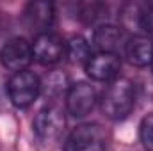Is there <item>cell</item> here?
I'll return each mask as SVG.
<instances>
[{
  "label": "cell",
  "instance_id": "cell-12",
  "mask_svg": "<svg viewBox=\"0 0 153 151\" xmlns=\"http://www.w3.org/2000/svg\"><path fill=\"white\" fill-rule=\"evenodd\" d=\"M144 14H146V7L141 4H126L121 7L119 11V20H121V27L134 32L135 36H141V32H144Z\"/></svg>",
  "mask_w": 153,
  "mask_h": 151
},
{
  "label": "cell",
  "instance_id": "cell-3",
  "mask_svg": "<svg viewBox=\"0 0 153 151\" xmlns=\"http://www.w3.org/2000/svg\"><path fill=\"white\" fill-rule=\"evenodd\" d=\"M105 130L96 123H84L68 135L64 151H105Z\"/></svg>",
  "mask_w": 153,
  "mask_h": 151
},
{
  "label": "cell",
  "instance_id": "cell-4",
  "mask_svg": "<svg viewBox=\"0 0 153 151\" xmlns=\"http://www.w3.org/2000/svg\"><path fill=\"white\" fill-rule=\"evenodd\" d=\"M64 124H66V115H64V110L61 109V105L48 103L36 114L32 128H34V133L43 142H52L61 137Z\"/></svg>",
  "mask_w": 153,
  "mask_h": 151
},
{
  "label": "cell",
  "instance_id": "cell-13",
  "mask_svg": "<svg viewBox=\"0 0 153 151\" xmlns=\"http://www.w3.org/2000/svg\"><path fill=\"white\" fill-rule=\"evenodd\" d=\"M66 53L70 57V62H73V64H87L89 59L93 57L91 55L89 43L82 38V36H73V38L68 41Z\"/></svg>",
  "mask_w": 153,
  "mask_h": 151
},
{
  "label": "cell",
  "instance_id": "cell-5",
  "mask_svg": "<svg viewBox=\"0 0 153 151\" xmlns=\"http://www.w3.org/2000/svg\"><path fill=\"white\" fill-rule=\"evenodd\" d=\"M32 44L23 38L9 39L0 50V61L9 71H25L32 62Z\"/></svg>",
  "mask_w": 153,
  "mask_h": 151
},
{
  "label": "cell",
  "instance_id": "cell-15",
  "mask_svg": "<svg viewBox=\"0 0 153 151\" xmlns=\"http://www.w3.org/2000/svg\"><path fill=\"white\" fill-rule=\"evenodd\" d=\"M139 137L144 148L153 151V114H148L146 117H143L141 126H139Z\"/></svg>",
  "mask_w": 153,
  "mask_h": 151
},
{
  "label": "cell",
  "instance_id": "cell-17",
  "mask_svg": "<svg viewBox=\"0 0 153 151\" xmlns=\"http://www.w3.org/2000/svg\"><path fill=\"white\" fill-rule=\"evenodd\" d=\"M152 68H153V62H152Z\"/></svg>",
  "mask_w": 153,
  "mask_h": 151
},
{
  "label": "cell",
  "instance_id": "cell-6",
  "mask_svg": "<svg viewBox=\"0 0 153 151\" xmlns=\"http://www.w3.org/2000/svg\"><path fill=\"white\" fill-rule=\"evenodd\" d=\"M66 53V44L57 34L52 32H43L38 34L32 43V57L39 64L50 66L59 62Z\"/></svg>",
  "mask_w": 153,
  "mask_h": 151
},
{
  "label": "cell",
  "instance_id": "cell-9",
  "mask_svg": "<svg viewBox=\"0 0 153 151\" xmlns=\"http://www.w3.org/2000/svg\"><path fill=\"white\" fill-rule=\"evenodd\" d=\"M53 16H55V13H53V5L50 2H30L23 13L25 25L30 30H36L38 34L48 32V29L53 23Z\"/></svg>",
  "mask_w": 153,
  "mask_h": 151
},
{
  "label": "cell",
  "instance_id": "cell-14",
  "mask_svg": "<svg viewBox=\"0 0 153 151\" xmlns=\"http://www.w3.org/2000/svg\"><path fill=\"white\" fill-rule=\"evenodd\" d=\"M45 87V93L52 98L62 94L68 87V78L66 75H62L61 71H52L50 75H46L45 78V84H41V89Z\"/></svg>",
  "mask_w": 153,
  "mask_h": 151
},
{
  "label": "cell",
  "instance_id": "cell-11",
  "mask_svg": "<svg viewBox=\"0 0 153 151\" xmlns=\"http://www.w3.org/2000/svg\"><path fill=\"white\" fill-rule=\"evenodd\" d=\"M93 41L96 48L102 50V53H116L123 44V30L111 23H102L96 27Z\"/></svg>",
  "mask_w": 153,
  "mask_h": 151
},
{
  "label": "cell",
  "instance_id": "cell-10",
  "mask_svg": "<svg viewBox=\"0 0 153 151\" xmlns=\"http://www.w3.org/2000/svg\"><path fill=\"white\" fill-rule=\"evenodd\" d=\"M125 53L128 57V62L139 68H144L153 62V41L146 36H134L126 43Z\"/></svg>",
  "mask_w": 153,
  "mask_h": 151
},
{
  "label": "cell",
  "instance_id": "cell-1",
  "mask_svg": "<svg viewBox=\"0 0 153 151\" xmlns=\"http://www.w3.org/2000/svg\"><path fill=\"white\" fill-rule=\"evenodd\" d=\"M135 105V87L128 78H116L107 87L102 98V110L103 114L112 119L119 121L125 119L132 112Z\"/></svg>",
  "mask_w": 153,
  "mask_h": 151
},
{
  "label": "cell",
  "instance_id": "cell-8",
  "mask_svg": "<svg viewBox=\"0 0 153 151\" xmlns=\"http://www.w3.org/2000/svg\"><path fill=\"white\" fill-rule=\"evenodd\" d=\"M121 70V61L117 53H96L89 59L85 64V71L93 80L98 82H109L116 80V76Z\"/></svg>",
  "mask_w": 153,
  "mask_h": 151
},
{
  "label": "cell",
  "instance_id": "cell-16",
  "mask_svg": "<svg viewBox=\"0 0 153 151\" xmlns=\"http://www.w3.org/2000/svg\"><path fill=\"white\" fill-rule=\"evenodd\" d=\"M144 32H152L153 34V7L152 9H146V14H144Z\"/></svg>",
  "mask_w": 153,
  "mask_h": 151
},
{
  "label": "cell",
  "instance_id": "cell-2",
  "mask_svg": "<svg viewBox=\"0 0 153 151\" xmlns=\"http://www.w3.org/2000/svg\"><path fill=\"white\" fill-rule=\"evenodd\" d=\"M41 93V80L32 71H18L7 82V94L14 107L27 109L38 100Z\"/></svg>",
  "mask_w": 153,
  "mask_h": 151
},
{
  "label": "cell",
  "instance_id": "cell-7",
  "mask_svg": "<svg viewBox=\"0 0 153 151\" xmlns=\"http://www.w3.org/2000/svg\"><path fill=\"white\" fill-rule=\"evenodd\" d=\"M96 105V93L85 82L73 84L66 93V109L73 117H85Z\"/></svg>",
  "mask_w": 153,
  "mask_h": 151
}]
</instances>
